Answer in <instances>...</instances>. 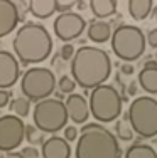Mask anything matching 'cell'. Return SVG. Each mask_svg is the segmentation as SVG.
<instances>
[{"instance_id":"obj_39","label":"cell","mask_w":157,"mask_h":158,"mask_svg":"<svg viewBox=\"0 0 157 158\" xmlns=\"http://www.w3.org/2000/svg\"><path fill=\"white\" fill-rule=\"evenodd\" d=\"M155 57H157V54H155Z\"/></svg>"},{"instance_id":"obj_24","label":"cell","mask_w":157,"mask_h":158,"mask_svg":"<svg viewBox=\"0 0 157 158\" xmlns=\"http://www.w3.org/2000/svg\"><path fill=\"white\" fill-rule=\"evenodd\" d=\"M74 88H76V84H74V81L71 79V76H61L59 77V81H58L59 93H63V94H73Z\"/></svg>"},{"instance_id":"obj_5","label":"cell","mask_w":157,"mask_h":158,"mask_svg":"<svg viewBox=\"0 0 157 158\" xmlns=\"http://www.w3.org/2000/svg\"><path fill=\"white\" fill-rule=\"evenodd\" d=\"M127 123L140 140L157 136V99L152 96L135 98L127 111Z\"/></svg>"},{"instance_id":"obj_2","label":"cell","mask_w":157,"mask_h":158,"mask_svg":"<svg viewBox=\"0 0 157 158\" xmlns=\"http://www.w3.org/2000/svg\"><path fill=\"white\" fill-rule=\"evenodd\" d=\"M15 59L22 66L44 62L51 56L52 39L47 29L39 22H25L17 29L12 39Z\"/></svg>"},{"instance_id":"obj_6","label":"cell","mask_w":157,"mask_h":158,"mask_svg":"<svg viewBox=\"0 0 157 158\" xmlns=\"http://www.w3.org/2000/svg\"><path fill=\"white\" fill-rule=\"evenodd\" d=\"M122 96L113 84H102L91 89L89 94V114L96 123H111L122 114Z\"/></svg>"},{"instance_id":"obj_27","label":"cell","mask_w":157,"mask_h":158,"mask_svg":"<svg viewBox=\"0 0 157 158\" xmlns=\"http://www.w3.org/2000/svg\"><path fill=\"white\" fill-rule=\"evenodd\" d=\"M64 140L68 141V143L78 140V128L74 126V125H69V126L64 128Z\"/></svg>"},{"instance_id":"obj_13","label":"cell","mask_w":157,"mask_h":158,"mask_svg":"<svg viewBox=\"0 0 157 158\" xmlns=\"http://www.w3.org/2000/svg\"><path fill=\"white\" fill-rule=\"evenodd\" d=\"M19 22L20 17H19L17 3L12 0H0V39L15 31Z\"/></svg>"},{"instance_id":"obj_30","label":"cell","mask_w":157,"mask_h":158,"mask_svg":"<svg viewBox=\"0 0 157 158\" xmlns=\"http://www.w3.org/2000/svg\"><path fill=\"white\" fill-rule=\"evenodd\" d=\"M145 44H149L150 47H155L157 49V29L149 31L147 37H145Z\"/></svg>"},{"instance_id":"obj_20","label":"cell","mask_w":157,"mask_h":158,"mask_svg":"<svg viewBox=\"0 0 157 158\" xmlns=\"http://www.w3.org/2000/svg\"><path fill=\"white\" fill-rule=\"evenodd\" d=\"M125 158H157V152L147 143H133L125 150Z\"/></svg>"},{"instance_id":"obj_7","label":"cell","mask_w":157,"mask_h":158,"mask_svg":"<svg viewBox=\"0 0 157 158\" xmlns=\"http://www.w3.org/2000/svg\"><path fill=\"white\" fill-rule=\"evenodd\" d=\"M32 119H34V126L41 133L54 135L64 130L68 125V113H66L64 103L56 98L39 101L32 110Z\"/></svg>"},{"instance_id":"obj_31","label":"cell","mask_w":157,"mask_h":158,"mask_svg":"<svg viewBox=\"0 0 157 158\" xmlns=\"http://www.w3.org/2000/svg\"><path fill=\"white\" fill-rule=\"evenodd\" d=\"M133 66L132 64H129V62H123L122 66H120V74H123V76H132L133 74Z\"/></svg>"},{"instance_id":"obj_32","label":"cell","mask_w":157,"mask_h":158,"mask_svg":"<svg viewBox=\"0 0 157 158\" xmlns=\"http://www.w3.org/2000/svg\"><path fill=\"white\" fill-rule=\"evenodd\" d=\"M137 86H139V84H137V81H132V82L129 84V89H127V93H125V94L135 96V94H137Z\"/></svg>"},{"instance_id":"obj_15","label":"cell","mask_w":157,"mask_h":158,"mask_svg":"<svg viewBox=\"0 0 157 158\" xmlns=\"http://www.w3.org/2000/svg\"><path fill=\"white\" fill-rule=\"evenodd\" d=\"M88 39L96 44H103L111 37V24L107 20H93L88 25Z\"/></svg>"},{"instance_id":"obj_16","label":"cell","mask_w":157,"mask_h":158,"mask_svg":"<svg viewBox=\"0 0 157 158\" xmlns=\"http://www.w3.org/2000/svg\"><path fill=\"white\" fill-rule=\"evenodd\" d=\"M27 10L37 19H49L56 12V0H31L27 2Z\"/></svg>"},{"instance_id":"obj_3","label":"cell","mask_w":157,"mask_h":158,"mask_svg":"<svg viewBox=\"0 0 157 158\" xmlns=\"http://www.w3.org/2000/svg\"><path fill=\"white\" fill-rule=\"evenodd\" d=\"M76 158H122V146L117 136L105 125L86 123L78 131Z\"/></svg>"},{"instance_id":"obj_8","label":"cell","mask_w":157,"mask_h":158,"mask_svg":"<svg viewBox=\"0 0 157 158\" xmlns=\"http://www.w3.org/2000/svg\"><path fill=\"white\" fill-rule=\"evenodd\" d=\"M56 89V76L47 67H31L20 77V91L24 98L31 103H39L47 99Z\"/></svg>"},{"instance_id":"obj_35","label":"cell","mask_w":157,"mask_h":158,"mask_svg":"<svg viewBox=\"0 0 157 158\" xmlns=\"http://www.w3.org/2000/svg\"><path fill=\"white\" fill-rule=\"evenodd\" d=\"M5 158H22V156H20V152H19V153L10 152V153H5Z\"/></svg>"},{"instance_id":"obj_21","label":"cell","mask_w":157,"mask_h":158,"mask_svg":"<svg viewBox=\"0 0 157 158\" xmlns=\"http://www.w3.org/2000/svg\"><path fill=\"white\" fill-rule=\"evenodd\" d=\"M9 110L12 111L14 116H17V118L22 119V118H25V116H29V113H31V103H29L24 96L14 98L9 103Z\"/></svg>"},{"instance_id":"obj_34","label":"cell","mask_w":157,"mask_h":158,"mask_svg":"<svg viewBox=\"0 0 157 158\" xmlns=\"http://www.w3.org/2000/svg\"><path fill=\"white\" fill-rule=\"evenodd\" d=\"M76 7L80 10H86L88 9V2H83V0H80V2H76Z\"/></svg>"},{"instance_id":"obj_11","label":"cell","mask_w":157,"mask_h":158,"mask_svg":"<svg viewBox=\"0 0 157 158\" xmlns=\"http://www.w3.org/2000/svg\"><path fill=\"white\" fill-rule=\"evenodd\" d=\"M20 77V64L15 56L0 49V89H9Z\"/></svg>"},{"instance_id":"obj_10","label":"cell","mask_w":157,"mask_h":158,"mask_svg":"<svg viewBox=\"0 0 157 158\" xmlns=\"http://www.w3.org/2000/svg\"><path fill=\"white\" fill-rule=\"evenodd\" d=\"M86 27V20L76 12H66L59 14L52 22V29L59 40L63 42H71V40L78 39L83 34Z\"/></svg>"},{"instance_id":"obj_12","label":"cell","mask_w":157,"mask_h":158,"mask_svg":"<svg viewBox=\"0 0 157 158\" xmlns=\"http://www.w3.org/2000/svg\"><path fill=\"white\" fill-rule=\"evenodd\" d=\"M64 108L66 113H68V119L71 118V121L76 123V125H85L89 118V108L88 103L85 99V96L78 94V93H73L66 98L64 101Z\"/></svg>"},{"instance_id":"obj_1","label":"cell","mask_w":157,"mask_h":158,"mask_svg":"<svg viewBox=\"0 0 157 158\" xmlns=\"http://www.w3.org/2000/svg\"><path fill=\"white\" fill-rule=\"evenodd\" d=\"M111 59L102 47L81 46L71 57V79L83 89H95L111 76Z\"/></svg>"},{"instance_id":"obj_36","label":"cell","mask_w":157,"mask_h":158,"mask_svg":"<svg viewBox=\"0 0 157 158\" xmlns=\"http://www.w3.org/2000/svg\"><path fill=\"white\" fill-rule=\"evenodd\" d=\"M152 15H154V19L157 20V3L154 5V9H152Z\"/></svg>"},{"instance_id":"obj_9","label":"cell","mask_w":157,"mask_h":158,"mask_svg":"<svg viewBox=\"0 0 157 158\" xmlns=\"http://www.w3.org/2000/svg\"><path fill=\"white\" fill-rule=\"evenodd\" d=\"M25 123L14 114L0 116V153H10L24 141Z\"/></svg>"},{"instance_id":"obj_29","label":"cell","mask_w":157,"mask_h":158,"mask_svg":"<svg viewBox=\"0 0 157 158\" xmlns=\"http://www.w3.org/2000/svg\"><path fill=\"white\" fill-rule=\"evenodd\" d=\"M10 98H12V93L9 89H0V108H5L10 103Z\"/></svg>"},{"instance_id":"obj_22","label":"cell","mask_w":157,"mask_h":158,"mask_svg":"<svg viewBox=\"0 0 157 158\" xmlns=\"http://www.w3.org/2000/svg\"><path fill=\"white\" fill-rule=\"evenodd\" d=\"M44 133H41L34 125H25L24 130V140H27L31 145L29 146H36V145H42L44 143Z\"/></svg>"},{"instance_id":"obj_14","label":"cell","mask_w":157,"mask_h":158,"mask_svg":"<svg viewBox=\"0 0 157 158\" xmlns=\"http://www.w3.org/2000/svg\"><path fill=\"white\" fill-rule=\"evenodd\" d=\"M41 156L42 158H69L71 156V146L64 138L52 135L46 138L41 145Z\"/></svg>"},{"instance_id":"obj_18","label":"cell","mask_w":157,"mask_h":158,"mask_svg":"<svg viewBox=\"0 0 157 158\" xmlns=\"http://www.w3.org/2000/svg\"><path fill=\"white\" fill-rule=\"evenodd\" d=\"M127 3H129V14L133 20H145L154 9L152 0H129Z\"/></svg>"},{"instance_id":"obj_17","label":"cell","mask_w":157,"mask_h":158,"mask_svg":"<svg viewBox=\"0 0 157 158\" xmlns=\"http://www.w3.org/2000/svg\"><path fill=\"white\" fill-rule=\"evenodd\" d=\"M117 0H91L88 2V7L91 9L93 15L98 17V20L107 17H111L117 12Z\"/></svg>"},{"instance_id":"obj_38","label":"cell","mask_w":157,"mask_h":158,"mask_svg":"<svg viewBox=\"0 0 157 158\" xmlns=\"http://www.w3.org/2000/svg\"><path fill=\"white\" fill-rule=\"evenodd\" d=\"M155 145H157V138H155Z\"/></svg>"},{"instance_id":"obj_4","label":"cell","mask_w":157,"mask_h":158,"mask_svg":"<svg viewBox=\"0 0 157 158\" xmlns=\"http://www.w3.org/2000/svg\"><path fill=\"white\" fill-rule=\"evenodd\" d=\"M111 51L120 61L133 62L145 52V35L137 25L120 24L111 32Z\"/></svg>"},{"instance_id":"obj_23","label":"cell","mask_w":157,"mask_h":158,"mask_svg":"<svg viewBox=\"0 0 157 158\" xmlns=\"http://www.w3.org/2000/svg\"><path fill=\"white\" fill-rule=\"evenodd\" d=\"M113 135L117 136V140H123V141L133 140V131L127 121H117L115 123V133Z\"/></svg>"},{"instance_id":"obj_19","label":"cell","mask_w":157,"mask_h":158,"mask_svg":"<svg viewBox=\"0 0 157 158\" xmlns=\"http://www.w3.org/2000/svg\"><path fill=\"white\" fill-rule=\"evenodd\" d=\"M137 84L149 94H157V67H144L139 73Z\"/></svg>"},{"instance_id":"obj_37","label":"cell","mask_w":157,"mask_h":158,"mask_svg":"<svg viewBox=\"0 0 157 158\" xmlns=\"http://www.w3.org/2000/svg\"><path fill=\"white\" fill-rule=\"evenodd\" d=\"M0 158H5V155H3V153H0Z\"/></svg>"},{"instance_id":"obj_25","label":"cell","mask_w":157,"mask_h":158,"mask_svg":"<svg viewBox=\"0 0 157 158\" xmlns=\"http://www.w3.org/2000/svg\"><path fill=\"white\" fill-rule=\"evenodd\" d=\"M76 5L74 0H56V10L59 14H66V12H71V9Z\"/></svg>"},{"instance_id":"obj_28","label":"cell","mask_w":157,"mask_h":158,"mask_svg":"<svg viewBox=\"0 0 157 158\" xmlns=\"http://www.w3.org/2000/svg\"><path fill=\"white\" fill-rule=\"evenodd\" d=\"M20 156L22 158H39L41 153L36 150V146H25V148H22Z\"/></svg>"},{"instance_id":"obj_26","label":"cell","mask_w":157,"mask_h":158,"mask_svg":"<svg viewBox=\"0 0 157 158\" xmlns=\"http://www.w3.org/2000/svg\"><path fill=\"white\" fill-rule=\"evenodd\" d=\"M74 56V47L73 44H64V46L61 47V51H59V57L63 59V61H71V57Z\"/></svg>"},{"instance_id":"obj_33","label":"cell","mask_w":157,"mask_h":158,"mask_svg":"<svg viewBox=\"0 0 157 158\" xmlns=\"http://www.w3.org/2000/svg\"><path fill=\"white\" fill-rule=\"evenodd\" d=\"M144 67H157V61L155 59H147L144 64Z\"/></svg>"}]
</instances>
